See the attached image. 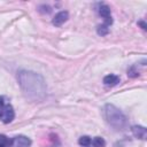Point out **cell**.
Instances as JSON below:
<instances>
[{
    "label": "cell",
    "mask_w": 147,
    "mask_h": 147,
    "mask_svg": "<svg viewBox=\"0 0 147 147\" xmlns=\"http://www.w3.org/2000/svg\"><path fill=\"white\" fill-rule=\"evenodd\" d=\"M127 75H129L130 77H138L139 71H138V69H137V65H132V67L127 70Z\"/></svg>",
    "instance_id": "cell-12"
},
{
    "label": "cell",
    "mask_w": 147,
    "mask_h": 147,
    "mask_svg": "<svg viewBox=\"0 0 147 147\" xmlns=\"http://www.w3.org/2000/svg\"><path fill=\"white\" fill-rule=\"evenodd\" d=\"M103 116L107 123L117 131H122L127 125V118L124 113L111 103H107L103 107Z\"/></svg>",
    "instance_id": "cell-2"
},
{
    "label": "cell",
    "mask_w": 147,
    "mask_h": 147,
    "mask_svg": "<svg viewBox=\"0 0 147 147\" xmlns=\"http://www.w3.org/2000/svg\"><path fill=\"white\" fill-rule=\"evenodd\" d=\"M31 146V139H29L25 136H16L11 140L10 147H30Z\"/></svg>",
    "instance_id": "cell-5"
},
{
    "label": "cell",
    "mask_w": 147,
    "mask_h": 147,
    "mask_svg": "<svg viewBox=\"0 0 147 147\" xmlns=\"http://www.w3.org/2000/svg\"><path fill=\"white\" fill-rule=\"evenodd\" d=\"M18 85L24 95L32 101H41L46 96L47 86L44 77L31 70H20L17 72Z\"/></svg>",
    "instance_id": "cell-1"
},
{
    "label": "cell",
    "mask_w": 147,
    "mask_h": 147,
    "mask_svg": "<svg viewBox=\"0 0 147 147\" xmlns=\"http://www.w3.org/2000/svg\"><path fill=\"white\" fill-rule=\"evenodd\" d=\"M139 24H140V25L142 26V29H144V30L146 29V25H145V23H144V22H139Z\"/></svg>",
    "instance_id": "cell-13"
},
{
    "label": "cell",
    "mask_w": 147,
    "mask_h": 147,
    "mask_svg": "<svg viewBox=\"0 0 147 147\" xmlns=\"http://www.w3.org/2000/svg\"><path fill=\"white\" fill-rule=\"evenodd\" d=\"M91 142H92V138L88 137V136H82V137L78 139V144H79L82 147H92V146H91Z\"/></svg>",
    "instance_id": "cell-9"
},
{
    "label": "cell",
    "mask_w": 147,
    "mask_h": 147,
    "mask_svg": "<svg viewBox=\"0 0 147 147\" xmlns=\"http://www.w3.org/2000/svg\"><path fill=\"white\" fill-rule=\"evenodd\" d=\"M68 18H69V14H68V11L62 10V11L57 13V14L54 16V18H53V24H54L55 26H61L64 22H67Z\"/></svg>",
    "instance_id": "cell-6"
},
{
    "label": "cell",
    "mask_w": 147,
    "mask_h": 147,
    "mask_svg": "<svg viewBox=\"0 0 147 147\" xmlns=\"http://www.w3.org/2000/svg\"><path fill=\"white\" fill-rule=\"evenodd\" d=\"M11 140L13 139H9L5 134H0V147H10Z\"/></svg>",
    "instance_id": "cell-11"
},
{
    "label": "cell",
    "mask_w": 147,
    "mask_h": 147,
    "mask_svg": "<svg viewBox=\"0 0 147 147\" xmlns=\"http://www.w3.org/2000/svg\"><path fill=\"white\" fill-rule=\"evenodd\" d=\"M91 146L92 147H105L106 146V141L102 137H95L92 139V142H91Z\"/></svg>",
    "instance_id": "cell-10"
},
{
    "label": "cell",
    "mask_w": 147,
    "mask_h": 147,
    "mask_svg": "<svg viewBox=\"0 0 147 147\" xmlns=\"http://www.w3.org/2000/svg\"><path fill=\"white\" fill-rule=\"evenodd\" d=\"M119 80H121L119 77L117 75H113V74L107 75V76L103 77V84L106 86H115L119 83Z\"/></svg>",
    "instance_id": "cell-8"
},
{
    "label": "cell",
    "mask_w": 147,
    "mask_h": 147,
    "mask_svg": "<svg viewBox=\"0 0 147 147\" xmlns=\"http://www.w3.org/2000/svg\"><path fill=\"white\" fill-rule=\"evenodd\" d=\"M96 9H98L99 15L103 18V24L98 26L96 32L100 36H106L109 32V26L113 24V17H111L110 8H109L108 5H106L103 2H99L96 5Z\"/></svg>",
    "instance_id": "cell-3"
},
{
    "label": "cell",
    "mask_w": 147,
    "mask_h": 147,
    "mask_svg": "<svg viewBox=\"0 0 147 147\" xmlns=\"http://www.w3.org/2000/svg\"><path fill=\"white\" fill-rule=\"evenodd\" d=\"M15 118V110L8 98L0 95V121L5 124L10 123Z\"/></svg>",
    "instance_id": "cell-4"
},
{
    "label": "cell",
    "mask_w": 147,
    "mask_h": 147,
    "mask_svg": "<svg viewBox=\"0 0 147 147\" xmlns=\"http://www.w3.org/2000/svg\"><path fill=\"white\" fill-rule=\"evenodd\" d=\"M131 131L133 133V136L138 139H142L145 140L146 139V127L145 126H141V125H133L131 127Z\"/></svg>",
    "instance_id": "cell-7"
}]
</instances>
